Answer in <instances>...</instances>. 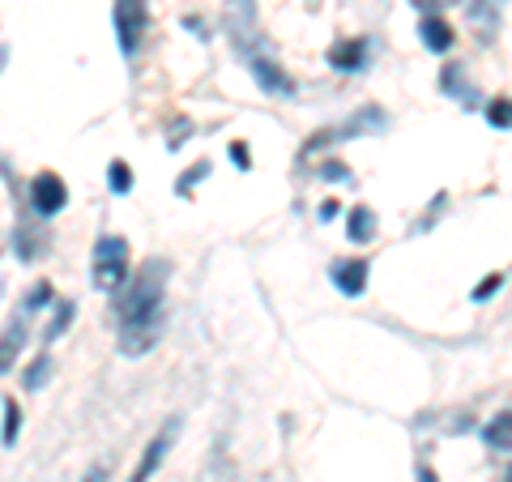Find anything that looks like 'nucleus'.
I'll return each mask as SVG.
<instances>
[{"label": "nucleus", "instance_id": "2eb2a0df", "mask_svg": "<svg viewBox=\"0 0 512 482\" xmlns=\"http://www.w3.org/2000/svg\"><path fill=\"white\" fill-rule=\"evenodd\" d=\"M487 120L500 124V128H512V103H508V99H495V103L487 107Z\"/></svg>", "mask_w": 512, "mask_h": 482}, {"label": "nucleus", "instance_id": "5701e85b", "mask_svg": "<svg viewBox=\"0 0 512 482\" xmlns=\"http://www.w3.org/2000/svg\"><path fill=\"white\" fill-rule=\"evenodd\" d=\"M419 5H423V9H436V5H444V0H419Z\"/></svg>", "mask_w": 512, "mask_h": 482}, {"label": "nucleus", "instance_id": "7ed1b4c3", "mask_svg": "<svg viewBox=\"0 0 512 482\" xmlns=\"http://www.w3.org/2000/svg\"><path fill=\"white\" fill-rule=\"evenodd\" d=\"M150 30V5L146 0H116V39L124 56H137Z\"/></svg>", "mask_w": 512, "mask_h": 482}, {"label": "nucleus", "instance_id": "412c9836", "mask_svg": "<svg viewBox=\"0 0 512 482\" xmlns=\"http://www.w3.org/2000/svg\"><path fill=\"white\" fill-rule=\"evenodd\" d=\"M86 482H107V465H94V470L86 474Z\"/></svg>", "mask_w": 512, "mask_h": 482}, {"label": "nucleus", "instance_id": "f257e3e1", "mask_svg": "<svg viewBox=\"0 0 512 482\" xmlns=\"http://www.w3.org/2000/svg\"><path fill=\"white\" fill-rule=\"evenodd\" d=\"M163 291H167V261L141 265L133 278L120 286V299H116L120 355L141 359L158 346V333H163Z\"/></svg>", "mask_w": 512, "mask_h": 482}, {"label": "nucleus", "instance_id": "f8f14e48", "mask_svg": "<svg viewBox=\"0 0 512 482\" xmlns=\"http://www.w3.org/2000/svg\"><path fill=\"white\" fill-rule=\"evenodd\" d=\"M372 235H376V214L367 210V205H359V210H350V239H359V244H367Z\"/></svg>", "mask_w": 512, "mask_h": 482}, {"label": "nucleus", "instance_id": "ddd939ff", "mask_svg": "<svg viewBox=\"0 0 512 482\" xmlns=\"http://www.w3.org/2000/svg\"><path fill=\"white\" fill-rule=\"evenodd\" d=\"M18 431H22V410H18V401L5 397V427H0V444L13 448L18 444Z\"/></svg>", "mask_w": 512, "mask_h": 482}, {"label": "nucleus", "instance_id": "9d476101", "mask_svg": "<svg viewBox=\"0 0 512 482\" xmlns=\"http://www.w3.org/2000/svg\"><path fill=\"white\" fill-rule=\"evenodd\" d=\"M22 342H26V325H22V320H13V325L5 329V337H0V376H5L9 367H13V359H18Z\"/></svg>", "mask_w": 512, "mask_h": 482}, {"label": "nucleus", "instance_id": "9b49d317", "mask_svg": "<svg viewBox=\"0 0 512 482\" xmlns=\"http://www.w3.org/2000/svg\"><path fill=\"white\" fill-rule=\"evenodd\" d=\"M423 43L431 52H448V47H453V26L431 13V18H423Z\"/></svg>", "mask_w": 512, "mask_h": 482}, {"label": "nucleus", "instance_id": "0eeeda50", "mask_svg": "<svg viewBox=\"0 0 512 482\" xmlns=\"http://www.w3.org/2000/svg\"><path fill=\"white\" fill-rule=\"evenodd\" d=\"M252 77H256V82H261L269 94H282V99H291V94H295V82L278 69L274 60H261V56H256V60H252Z\"/></svg>", "mask_w": 512, "mask_h": 482}, {"label": "nucleus", "instance_id": "aec40b11", "mask_svg": "<svg viewBox=\"0 0 512 482\" xmlns=\"http://www.w3.org/2000/svg\"><path fill=\"white\" fill-rule=\"evenodd\" d=\"M500 282H504V278H500V273H495V278H487V282H483V286H478V291H474V295H478V299H487L491 291H500Z\"/></svg>", "mask_w": 512, "mask_h": 482}, {"label": "nucleus", "instance_id": "dca6fc26", "mask_svg": "<svg viewBox=\"0 0 512 482\" xmlns=\"http://www.w3.org/2000/svg\"><path fill=\"white\" fill-rule=\"evenodd\" d=\"M69 320H73V303H60V312H56V320L47 325V342H56V337L69 329Z\"/></svg>", "mask_w": 512, "mask_h": 482}, {"label": "nucleus", "instance_id": "b1692460", "mask_svg": "<svg viewBox=\"0 0 512 482\" xmlns=\"http://www.w3.org/2000/svg\"><path fill=\"white\" fill-rule=\"evenodd\" d=\"M419 482H436V474H431V470H423V474H419Z\"/></svg>", "mask_w": 512, "mask_h": 482}, {"label": "nucleus", "instance_id": "6ab92c4d", "mask_svg": "<svg viewBox=\"0 0 512 482\" xmlns=\"http://www.w3.org/2000/svg\"><path fill=\"white\" fill-rule=\"evenodd\" d=\"M231 158H235V167H239V171H248V146H239V141H235V146H231Z\"/></svg>", "mask_w": 512, "mask_h": 482}, {"label": "nucleus", "instance_id": "f03ea898", "mask_svg": "<svg viewBox=\"0 0 512 482\" xmlns=\"http://www.w3.org/2000/svg\"><path fill=\"white\" fill-rule=\"evenodd\" d=\"M90 273H94V286H99V291H120V286L133 278V273H128V244L120 235H103L99 244H94Z\"/></svg>", "mask_w": 512, "mask_h": 482}, {"label": "nucleus", "instance_id": "6e6552de", "mask_svg": "<svg viewBox=\"0 0 512 482\" xmlns=\"http://www.w3.org/2000/svg\"><path fill=\"white\" fill-rule=\"evenodd\" d=\"M483 440H487V448H500V453H512V406L508 410H500L495 419L483 427Z\"/></svg>", "mask_w": 512, "mask_h": 482}, {"label": "nucleus", "instance_id": "423d86ee", "mask_svg": "<svg viewBox=\"0 0 512 482\" xmlns=\"http://www.w3.org/2000/svg\"><path fill=\"white\" fill-rule=\"evenodd\" d=\"M333 286L350 299L363 295L367 291V261H338L333 265Z\"/></svg>", "mask_w": 512, "mask_h": 482}, {"label": "nucleus", "instance_id": "393cba45", "mask_svg": "<svg viewBox=\"0 0 512 482\" xmlns=\"http://www.w3.org/2000/svg\"><path fill=\"white\" fill-rule=\"evenodd\" d=\"M508 482H512V470H508Z\"/></svg>", "mask_w": 512, "mask_h": 482}, {"label": "nucleus", "instance_id": "20e7f679", "mask_svg": "<svg viewBox=\"0 0 512 482\" xmlns=\"http://www.w3.org/2000/svg\"><path fill=\"white\" fill-rule=\"evenodd\" d=\"M30 205H35L39 218H52L69 205V188H64L60 175L43 171V175H35V184H30Z\"/></svg>", "mask_w": 512, "mask_h": 482}, {"label": "nucleus", "instance_id": "1a4fd4ad", "mask_svg": "<svg viewBox=\"0 0 512 482\" xmlns=\"http://www.w3.org/2000/svg\"><path fill=\"white\" fill-rule=\"evenodd\" d=\"M363 56H367V47L359 39H346V43H338L329 52V64H333V69H342V73H355L363 64Z\"/></svg>", "mask_w": 512, "mask_h": 482}, {"label": "nucleus", "instance_id": "4468645a", "mask_svg": "<svg viewBox=\"0 0 512 482\" xmlns=\"http://www.w3.org/2000/svg\"><path fill=\"white\" fill-rule=\"evenodd\" d=\"M107 184H111V192H128V188H133V171H128V163H120V158H116V163L107 167Z\"/></svg>", "mask_w": 512, "mask_h": 482}, {"label": "nucleus", "instance_id": "f3484780", "mask_svg": "<svg viewBox=\"0 0 512 482\" xmlns=\"http://www.w3.org/2000/svg\"><path fill=\"white\" fill-rule=\"evenodd\" d=\"M47 367H52V359L39 355L35 363H30V372H26V389H39V384L47 380Z\"/></svg>", "mask_w": 512, "mask_h": 482}, {"label": "nucleus", "instance_id": "39448f33", "mask_svg": "<svg viewBox=\"0 0 512 482\" xmlns=\"http://www.w3.org/2000/svg\"><path fill=\"white\" fill-rule=\"evenodd\" d=\"M175 431H180V423H167L163 431H158V436L146 444V453H141V461H137V470H133V478L128 482H150V474L158 470V465H163V457H167V448H171V440H175Z\"/></svg>", "mask_w": 512, "mask_h": 482}, {"label": "nucleus", "instance_id": "a211bd4d", "mask_svg": "<svg viewBox=\"0 0 512 482\" xmlns=\"http://www.w3.org/2000/svg\"><path fill=\"white\" fill-rule=\"evenodd\" d=\"M47 299H52V286H47V282H39L35 291H30V299H26V312H39Z\"/></svg>", "mask_w": 512, "mask_h": 482}, {"label": "nucleus", "instance_id": "4be33fe9", "mask_svg": "<svg viewBox=\"0 0 512 482\" xmlns=\"http://www.w3.org/2000/svg\"><path fill=\"white\" fill-rule=\"evenodd\" d=\"M333 214H338V201H325V205H320V218H325V222H329Z\"/></svg>", "mask_w": 512, "mask_h": 482}]
</instances>
